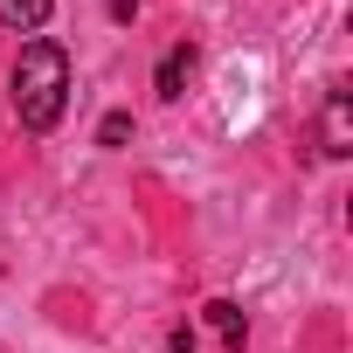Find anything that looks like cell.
<instances>
[{
	"label": "cell",
	"mask_w": 353,
	"mask_h": 353,
	"mask_svg": "<svg viewBox=\"0 0 353 353\" xmlns=\"http://www.w3.org/2000/svg\"><path fill=\"white\" fill-rule=\"evenodd\" d=\"M188 77H194V42H173V49L159 56L152 90H159V97H181V90H188Z\"/></svg>",
	"instance_id": "3957f363"
},
{
	"label": "cell",
	"mask_w": 353,
	"mask_h": 353,
	"mask_svg": "<svg viewBox=\"0 0 353 353\" xmlns=\"http://www.w3.org/2000/svg\"><path fill=\"white\" fill-rule=\"evenodd\" d=\"M63 104H70V56H63V42L35 35L14 63V118L28 132H49L63 118Z\"/></svg>",
	"instance_id": "6da1fadb"
},
{
	"label": "cell",
	"mask_w": 353,
	"mask_h": 353,
	"mask_svg": "<svg viewBox=\"0 0 353 353\" xmlns=\"http://www.w3.org/2000/svg\"><path fill=\"white\" fill-rule=\"evenodd\" d=\"M125 139H132V111H111V118L97 125V145H111V152H118Z\"/></svg>",
	"instance_id": "8992f818"
},
{
	"label": "cell",
	"mask_w": 353,
	"mask_h": 353,
	"mask_svg": "<svg viewBox=\"0 0 353 353\" xmlns=\"http://www.w3.org/2000/svg\"><path fill=\"white\" fill-rule=\"evenodd\" d=\"M201 319H208V325L222 332V346H229V353H243V346H250V319H243V312H236L229 298H215V305H201Z\"/></svg>",
	"instance_id": "277c9868"
},
{
	"label": "cell",
	"mask_w": 353,
	"mask_h": 353,
	"mask_svg": "<svg viewBox=\"0 0 353 353\" xmlns=\"http://www.w3.org/2000/svg\"><path fill=\"white\" fill-rule=\"evenodd\" d=\"M166 353H194V325H181V332H166Z\"/></svg>",
	"instance_id": "52a82bcc"
},
{
	"label": "cell",
	"mask_w": 353,
	"mask_h": 353,
	"mask_svg": "<svg viewBox=\"0 0 353 353\" xmlns=\"http://www.w3.org/2000/svg\"><path fill=\"white\" fill-rule=\"evenodd\" d=\"M319 132H325V152H332V159L353 152V125H346V90H339V83L325 90V118H319Z\"/></svg>",
	"instance_id": "7a4b0ae2"
},
{
	"label": "cell",
	"mask_w": 353,
	"mask_h": 353,
	"mask_svg": "<svg viewBox=\"0 0 353 353\" xmlns=\"http://www.w3.org/2000/svg\"><path fill=\"white\" fill-rule=\"evenodd\" d=\"M49 8H56V0H0V28H14V35H35V28L49 21Z\"/></svg>",
	"instance_id": "5b68a950"
}]
</instances>
